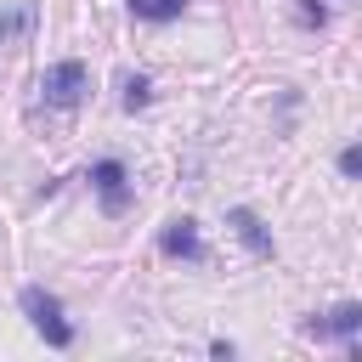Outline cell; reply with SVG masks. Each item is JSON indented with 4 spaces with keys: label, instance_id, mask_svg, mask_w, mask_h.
Here are the masks:
<instances>
[{
    "label": "cell",
    "instance_id": "6da1fadb",
    "mask_svg": "<svg viewBox=\"0 0 362 362\" xmlns=\"http://www.w3.org/2000/svg\"><path fill=\"white\" fill-rule=\"evenodd\" d=\"M85 90H90L85 62H57V68H45V79H40L45 107H79V102H85Z\"/></svg>",
    "mask_w": 362,
    "mask_h": 362
},
{
    "label": "cell",
    "instance_id": "7a4b0ae2",
    "mask_svg": "<svg viewBox=\"0 0 362 362\" xmlns=\"http://www.w3.org/2000/svg\"><path fill=\"white\" fill-rule=\"evenodd\" d=\"M23 311H28V322H34L51 345H74V328H68L57 294H45V288H23Z\"/></svg>",
    "mask_w": 362,
    "mask_h": 362
},
{
    "label": "cell",
    "instance_id": "3957f363",
    "mask_svg": "<svg viewBox=\"0 0 362 362\" xmlns=\"http://www.w3.org/2000/svg\"><path fill=\"white\" fill-rule=\"evenodd\" d=\"M90 181H96V192H102V204H107L113 215L130 204V187H124V164H119V158H102V164L90 170Z\"/></svg>",
    "mask_w": 362,
    "mask_h": 362
},
{
    "label": "cell",
    "instance_id": "277c9868",
    "mask_svg": "<svg viewBox=\"0 0 362 362\" xmlns=\"http://www.w3.org/2000/svg\"><path fill=\"white\" fill-rule=\"evenodd\" d=\"M317 339H339V334H362V305H334L328 317H311Z\"/></svg>",
    "mask_w": 362,
    "mask_h": 362
},
{
    "label": "cell",
    "instance_id": "5b68a950",
    "mask_svg": "<svg viewBox=\"0 0 362 362\" xmlns=\"http://www.w3.org/2000/svg\"><path fill=\"white\" fill-rule=\"evenodd\" d=\"M164 255H187V260H204L198 226H192V221H170V226H164Z\"/></svg>",
    "mask_w": 362,
    "mask_h": 362
},
{
    "label": "cell",
    "instance_id": "8992f818",
    "mask_svg": "<svg viewBox=\"0 0 362 362\" xmlns=\"http://www.w3.org/2000/svg\"><path fill=\"white\" fill-rule=\"evenodd\" d=\"M232 226H238V238H243L255 255H272V232L260 226V215H255V209H232Z\"/></svg>",
    "mask_w": 362,
    "mask_h": 362
},
{
    "label": "cell",
    "instance_id": "52a82bcc",
    "mask_svg": "<svg viewBox=\"0 0 362 362\" xmlns=\"http://www.w3.org/2000/svg\"><path fill=\"white\" fill-rule=\"evenodd\" d=\"M28 28H34V6H6L0 11V45H17Z\"/></svg>",
    "mask_w": 362,
    "mask_h": 362
},
{
    "label": "cell",
    "instance_id": "ba28073f",
    "mask_svg": "<svg viewBox=\"0 0 362 362\" xmlns=\"http://www.w3.org/2000/svg\"><path fill=\"white\" fill-rule=\"evenodd\" d=\"M181 6H187V0H130V11H136L141 23H170V17H181Z\"/></svg>",
    "mask_w": 362,
    "mask_h": 362
},
{
    "label": "cell",
    "instance_id": "9c48e42d",
    "mask_svg": "<svg viewBox=\"0 0 362 362\" xmlns=\"http://www.w3.org/2000/svg\"><path fill=\"white\" fill-rule=\"evenodd\" d=\"M141 102H147V79H130L124 85V107H141Z\"/></svg>",
    "mask_w": 362,
    "mask_h": 362
},
{
    "label": "cell",
    "instance_id": "30bf717a",
    "mask_svg": "<svg viewBox=\"0 0 362 362\" xmlns=\"http://www.w3.org/2000/svg\"><path fill=\"white\" fill-rule=\"evenodd\" d=\"M339 170H345V175H362V147H345V153H339Z\"/></svg>",
    "mask_w": 362,
    "mask_h": 362
},
{
    "label": "cell",
    "instance_id": "8fae6325",
    "mask_svg": "<svg viewBox=\"0 0 362 362\" xmlns=\"http://www.w3.org/2000/svg\"><path fill=\"white\" fill-rule=\"evenodd\" d=\"M300 17H305V23H322L328 11H322V0H300Z\"/></svg>",
    "mask_w": 362,
    "mask_h": 362
}]
</instances>
